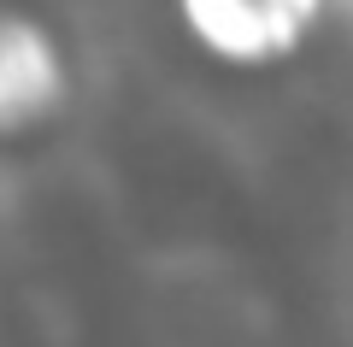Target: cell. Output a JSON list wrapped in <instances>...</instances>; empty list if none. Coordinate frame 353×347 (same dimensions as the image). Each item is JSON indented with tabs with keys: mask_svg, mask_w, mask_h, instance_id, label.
<instances>
[{
	"mask_svg": "<svg viewBox=\"0 0 353 347\" xmlns=\"http://www.w3.org/2000/svg\"><path fill=\"white\" fill-rule=\"evenodd\" d=\"M194 36L236 65H265L306 41L318 0H183Z\"/></svg>",
	"mask_w": 353,
	"mask_h": 347,
	"instance_id": "1",
	"label": "cell"
},
{
	"mask_svg": "<svg viewBox=\"0 0 353 347\" xmlns=\"http://www.w3.org/2000/svg\"><path fill=\"white\" fill-rule=\"evenodd\" d=\"M65 100V53L41 24L0 12V136L48 124Z\"/></svg>",
	"mask_w": 353,
	"mask_h": 347,
	"instance_id": "2",
	"label": "cell"
}]
</instances>
